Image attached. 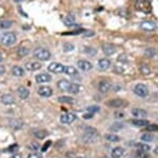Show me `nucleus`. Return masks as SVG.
I'll use <instances>...</instances> for the list:
<instances>
[{
    "mask_svg": "<svg viewBox=\"0 0 158 158\" xmlns=\"http://www.w3.org/2000/svg\"><path fill=\"white\" fill-rule=\"evenodd\" d=\"M0 43L3 46L10 47V46L14 45L16 43V35L13 32H6L4 34H2V36L0 37Z\"/></svg>",
    "mask_w": 158,
    "mask_h": 158,
    "instance_id": "1",
    "label": "nucleus"
},
{
    "mask_svg": "<svg viewBox=\"0 0 158 158\" xmlns=\"http://www.w3.org/2000/svg\"><path fill=\"white\" fill-rule=\"evenodd\" d=\"M135 7L138 11H141L143 13H151L152 10V6L150 0H136L135 2Z\"/></svg>",
    "mask_w": 158,
    "mask_h": 158,
    "instance_id": "2",
    "label": "nucleus"
},
{
    "mask_svg": "<svg viewBox=\"0 0 158 158\" xmlns=\"http://www.w3.org/2000/svg\"><path fill=\"white\" fill-rule=\"evenodd\" d=\"M34 56L40 61H48L51 57V52L45 48H37L34 50Z\"/></svg>",
    "mask_w": 158,
    "mask_h": 158,
    "instance_id": "3",
    "label": "nucleus"
},
{
    "mask_svg": "<svg viewBox=\"0 0 158 158\" xmlns=\"http://www.w3.org/2000/svg\"><path fill=\"white\" fill-rule=\"evenodd\" d=\"M134 93L140 98H146L149 95V88L144 84H137L134 87Z\"/></svg>",
    "mask_w": 158,
    "mask_h": 158,
    "instance_id": "4",
    "label": "nucleus"
},
{
    "mask_svg": "<svg viewBox=\"0 0 158 158\" xmlns=\"http://www.w3.org/2000/svg\"><path fill=\"white\" fill-rule=\"evenodd\" d=\"M64 68H65L64 66L60 63H52L49 65L48 69L53 73H62V72H64Z\"/></svg>",
    "mask_w": 158,
    "mask_h": 158,
    "instance_id": "5",
    "label": "nucleus"
},
{
    "mask_svg": "<svg viewBox=\"0 0 158 158\" xmlns=\"http://www.w3.org/2000/svg\"><path fill=\"white\" fill-rule=\"evenodd\" d=\"M76 116L72 113H65L63 115H61L60 117V122L63 124H71L75 121Z\"/></svg>",
    "mask_w": 158,
    "mask_h": 158,
    "instance_id": "6",
    "label": "nucleus"
},
{
    "mask_svg": "<svg viewBox=\"0 0 158 158\" xmlns=\"http://www.w3.org/2000/svg\"><path fill=\"white\" fill-rule=\"evenodd\" d=\"M102 51L106 56H110V55H113L114 53L116 52V47L112 44H108V43H106V44L102 45Z\"/></svg>",
    "mask_w": 158,
    "mask_h": 158,
    "instance_id": "7",
    "label": "nucleus"
},
{
    "mask_svg": "<svg viewBox=\"0 0 158 158\" xmlns=\"http://www.w3.org/2000/svg\"><path fill=\"white\" fill-rule=\"evenodd\" d=\"M38 93H39L41 97L49 98V97L53 95V89L49 87V86H41V87L38 89Z\"/></svg>",
    "mask_w": 158,
    "mask_h": 158,
    "instance_id": "8",
    "label": "nucleus"
},
{
    "mask_svg": "<svg viewBox=\"0 0 158 158\" xmlns=\"http://www.w3.org/2000/svg\"><path fill=\"white\" fill-rule=\"evenodd\" d=\"M77 66H78V68H80L82 71H89L93 68V65H92L89 61H83V60L78 61Z\"/></svg>",
    "mask_w": 158,
    "mask_h": 158,
    "instance_id": "9",
    "label": "nucleus"
},
{
    "mask_svg": "<svg viewBox=\"0 0 158 158\" xmlns=\"http://www.w3.org/2000/svg\"><path fill=\"white\" fill-rule=\"evenodd\" d=\"M37 83H48L52 80V76H51L49 73H40V74H37L36 78H35Z\"/></svg>",
    "mask_w": 158,
    "mask_h": 158,
    "instance_id": "10",
    "label": "nucleus"
},
{
    "mask_svg": "<svg viewBox=\"0 0 158 158\" xmlns=\"http://www.w3.org/2000/svg\"><path fill=\"white\" fill-rule=\"evenodd\" d=\"M140 28L144 31H154L156 30L157 25L152 21H143L140 24Z\"/></svg>",
    "mask_w": 158,
    "mask_h": 158,
    "instance_id": "11",
    "label": "nucleus"
},
{
    "mask_svg": "<svg viewBox=\"0 0 158 158\" xmlns=\"http://www.w3.org/2000/svg\"><path fill=\"white\" fill-rule=\"evenodd\" d=\"M25 69L29 70V71H36V70H39L41 69V64L39 62H32V63H27L25 64Z\"/></svg>",
    "mask_w": 158,
    "mask_h": 158,
    "instance_id": "12",
    "label": "nucleus"
},
{
    "mask_svg": "<svg viewBox=\"0 0 158 158\" xmlns=\"http://www.w3.org/2000/svg\"><path fill=\"white\" fill-rule=\"evenodd\" d=\"M108 105L111 106V107L119 108V107H121V106L126 105V101L121 100V99H113V100H110L108 102Z\"/></svg>",
    "mask_w": 158,
    "mask_h": 158,
    "instance_id": "13",
    "label": "nucleus"
},
{
    "mask_svg": "<svg viewBox=\"0 0 158 158\" xmlns=\"http://www.w3.org/2000/svg\"><path fill=\"white\" fill-rule=\"evenodd\" d=\"M131 114L133 115L134 117H136V118H146V117L148 116V113L144 109H141V108H133L131 111Z\"/></svg>",
    "mask_w": 158,
    "mask_h": 158,
    "instance_id": "14",
    "label": "nucleus"
},
{
    "mask_svg": "<svg viewBox=\"0 0 158 158\" xmlns=\"http://www.w3.org/2000/svg\"><path fill=\"white\" fill-rule=\"evenodd\" d=\"M57 87L60 89L61 91H69L71 87V83L67 80H60L57 83Z\"/></svg>",
    "mask_w": 158,
    "mask_h": 158,
    "instance_id": "15",
    "label": "nucleus"
},
{
    "mask_svg": "<svg viewBox=\"0 0 158 158\" xmlns=\"http://www.w3.org/2000/svg\"><path fill=\"white\" fill-rule=\"evenodd\" d=\"M98 89L101 93H106L110 89H111V83L108 82V81H101V82L99 83Z\"/></svg>",
    "mask_w": 158,
    "mask_h": 158,
    "instance_id": "16",
    "label": "nucleus"
},
{
    "mask_svg": "<svg viewBox=\"0 0 158 158\" xmlns=\"http://www.w3.org/2000/svg\"><path fill=\"white\" fill-rule=\"evenodd\" d=\"M1 102L6 105H12V104L15 103V98L14 96L10 95V93H6L1 97Z\"/></svg>",
    "mask_w": 158,
    "mask_h": 158,
    "instance_id": "17",
    "label": "nucleus"
},
{
    "mask_svg": "<svg viewBox=\"0 0 158 158\" xmlns=\"http://www.w3.org/2000/svg\"><path fill=\"white\" fill-rule=\"evenodd\" d=\"M17 93H18V96L20 99H22V100H25V99L29 98L30 96V91L27 88H25L24 86H20L18 87V90H17Z\"/></svg>",
    "mask_w": 158,
    "mask_h": 158,
    "instance_id": "18",
    "label": "nucleus"
},
{
    "mask_svg": "<svg viewBox=\"0 0 158 158\" xmlns=\"http://www.w3.org/2000/svg\"><path fill=\"white\" fill-rule=\"evenodd\" d=\"M123 154H124V149L121 147H116L115 149H113L111 152L112 158H120V157H122Z\"/></svg>",
    "mask_w": 158,
    "mask_h": 158,
    "instance_id": "19",
    "label": "nucleus"
},
{
    "mask_svg": "<svg viewBox=\"0 0 158 158\" xmlns=\"http://www.w3.org/2000/svg\"><path fill=\"white\" fill-rule=\"evenodd\" d=\"M111 66V61L108 58H101L98 62V68L100 70H106Z\"/></svg>",
    "mask_w": 158,
    "mask_h": 158,
    "instance_id": "20",
    "label": "nucleus"
},
{
    "mask_svg": "<svg viewBox=\"0 0 158 158\" xmlns=\"http://www.w3.org/2000/svg\"><path fill=\"white\" fill-rule=\"evenodd\" d=\"M132 124L137 127H144L149 125V121L144 120V119H135V120H132Z\"/></svg>",
    "mask_w": 158,
    "mask_h": 158,
    "instance_id": "21",
    "label": "nucleus"
},
{
    "mask_svg": "<svg viewBox=\"0 0 158 158\" xmlns=\"http://www.w3.org/2000/svg\"><path fill=\"white\" fill-rule=\"evenodd\" d=\"M12 73L15 76H18V78H20V76H23L25 72H24L23 68L19 67V66H14V67L12 68Z\"/></svg>",
    "mask_w": 158,
    "mask_h": 158,
    "instance_id": "22",
    "label": "nucleus"
},
{
    "mask_svg": "<svg viewBox=\"0 0 158 158\" xmlns=\"http://www.w3.org/2000/svg\"><path fill=\"white\" fill-rule=\"evenodd\" d=\"M33 134L37 137L38 139H44L48 136V132L43 129H33Z\"/></svg>",
    "mask_w": 158,
    "mask_h": 158,
    "instance_id": "23",
    "label": "nucleus"
},
{
    "mask_svg": "<svg viewBox=\"0 0 158 158\" xmlns=\"http://www.w3.org/2000/svg\"><path fill=\"white\" fill-rule=\"evenodd\" d=\"M139 70L143 75H148L151 73V68H150V66L147 65V64H141L139 67Z\"/></svg>",
    "mask_w": 158,
    "mask_h": 158,
    "instance_id": "24",
    "label": "nucleus"
},
{
    "mask_svg": "<svg viewBox=\"0 0 158 158\" xmlns=\"http://www.w3.org/2000/svg\"><path fill=\"white\" fill-rule=\"evenodd\" d=\"M58 101H59L60 103H65V104H73L74 102H75L72 97H68V96L59 97V98H58Z\"/></svg>",
    "mask_w": 158,
    "mask_h": 158,
    "instance_id": "25",
    "label": "nucleus"
},
{
    "mask_svg": "<svg viewBox=\"0 0 158 158\" xmlns=\"http://www.w3.org/2000/svg\"><path fill=\"white\" fill-rule=\"evenodd\" d=\"M64 72L67 73V74L69 75H78V71L76 68H74L73 66H68V67H65L64 68Z\"/></svg>",
    "mask_w": 158,
    "mask_h": 158,
    "instance_id": "26",
    "label": "nucleus"
},
{
    "mask_svg": "<svg viewBox=\"0 0 158 158\" xmlns=\"http://www.w3.org/2000/svg\"><path fill=\"white\" fill-rule=\"evenodd\" d=\"M63 22H64L65 25H68V27H72L74 25V22H75V17L72 16V15H68V16L63 19Z\"/></svg>",
    "mask_w": 158,
    "mask_h": 158,
    "instance_id": "27",
    "label": "nucleus"
},
{
    "mask_svg": "<svg viewBox=\"0 0 158 158\" xmlns=\"http://www.w3.org/2000/svg\"><path fill=\"white\" fill-rule=\"evenodd\" d=\"M80 85L79 84H76V83H74V84H71V87H70V93H74V95H76V93H78L79 91H80Z\"/></svg>",
    "mask_w": 158,
    "mask_h": 158,
    "instance_id": "28",
    "label": "nucleus"
},
{
    "mask_svg": "<svg viewBox=\"0 0 158 158\" xmlns=\"http://www.w3.org/2000/svg\"><path fill=\"white\" fill-rule=\"evenodd\" d=\"M13 25L11 20H1L0 21V29H10Z\"/></svg>",
    "mask_w": 158,
    "mask_h": 158,
    "instance_id": "29",
    "label": "nucleus"
},
{
    "mask_svg": "<svg viewBox=\"0 0 158 158\" xmlns=\"http://www.w3.org/2000/svg\"><path fill=\"white\" fill-rule=\"evenodd\" d=\"M29 53H30L29 49H27V48H25V47H20L18 49V51H17V54H18L20 57L27 56Z\"/></svg>",
    "mask_w": 158,
    "mask_h": 158,
    "instance_id": "30",
    "label": "nucleus"
},
{
    "mask_svg": "<svg viewBox=\"0 0 158 158\" xmlns=\"http://www.w3.org/2000/svg\"><path fill=\"white\" fill-rule=\"evenodd\" d=\"M157 53L156 49H154V48H148V49L144 51V55H146L147 57H153L155 56Z\"/></svg>",
    "mask_w": 158,
    "mask_h": 158,
    "instance_id": "31",
    "label": "nucleus"
},
{
    "mask_svg": "<svg viewBox=\"0 0 158 158\" xmlns=\"http://www.w3.org/2000/svg\"><path fill=\"white\" fill-rule=\"evenodd\" d=\"M136 147L138 149V151H141V152H149L150 150H151L150 146L143 144V143H136Z\"/></svg>",
    "mask_w": 158,
    "mask_h": 158,
    "instance_id": "32",
    "label": "nucleus"
},
{
    "mask_svg": "<svg viewBox=\"0 0 158 158\" xmlns=\"http://www.w3.org/2000/svg\"><path fill=\"white\" fill-rule=\"evenodd\" d=\"M85 53L88 55H91V56H94V55L97 53V51H96L95 48H93V47H85Z\"/></svg>",
    "mask_w": 158,
    "mask_h": 158,
    "instance_id": "33",
    "label": "nucleus"
},
{
    "mask_svg": "<svg viewBox=\"0 0 158 158\" xmlns=\"http://www.w3.org/2000/svg\"><path fill=\"white\" fill-rule=\"evenodd\" d=\"M153 139H154V136L151 135L150 133L143 134L141 136V140H142V141H144V142H150V141H152Z\"/></svg>",
    "mask_w": 158,
    "mask_h": 158,
    "instance_id": "34",
    "label": "nucleus"
},
{
    "mask_svg": "<svg viewBox=\"0 0 158 158\" xmlns=\"http://www.w3.org/2000/svg\"><path fill=\"white\" fill-rule=\"evenodd\" d=\"M106 139L108 141H112V142H118L119 140V137L116 136V135H106Z\"/></svg>",
    "mask_w": 158,
    "mask_h": 158,
    "instance_id": "35",
    "label": "nucleus"
},
{
    "mask_svg": "<svg viewBox=\"0 0 158 158\" xmlns=\"http://www.w3.org/2000/svg\"><path fill=\"white\" fill-rule=\"evenodd\" d=\"M74 45L71 44V43H65L64 45H63V50L65 51V52H71V51L74 50Z\"/></svg>",
    "mask_w": 158,
    "mask_h": 158,
    "instance_id": "36",
    "label": "nucleus"
},
{
    "mask_svg": "<svg viewBox=\"0 0 158 158\" xmlns=\"http://www.w3.org/2000/svg\"><path fill=\"white\" fill-rule=\"evenodd\" d=\"M86 111H88V113L95 114V113H97V111H100V107L97 106V105H93V106H90V107L86 108Z\"/></svg>",
    "mask_w": 158,
    "mask_h": 158,
    "instance_id": "37",
    "label": "nucleus"
},
{
    "mask_svg": "<svg viewBox=\"0 0 158 158\" xmlns=\"http://www.w3.org/2000/svg\"><path fill=\"white\" fill-rule=\"evenodd\" d=\"M18 149H19L18 144H17V143H14V144H12L11 147H7L6 151H7V152H10V153H17V151H18Z\"/></svg>",
    "mask_w": 158,
    "mask_h": 158,
    "instance_id": "38",
    "label": "nucleus"
},
{
    "mask_svg": "<svg viewBox=\"0 0 158 158\" xmlns=\"http://www.w3.org/2000/svg\"><path fill=\"white\" fill-rule=\"evenodd\" d=\"M146 129L149 132H158V125H156V124H149L146 127Z\"/></svg>",
    "mask_w": 158,
    "mask_h": 158,
    "instance_id": "39",
    "label": "nucleus"
},
{
    "mask_svg": "<svg viewBox=\"0 0 158 158\" xmlns=\"http://www.w3.org/2000/svg\"><path fill=\"white\" fill-rule=\"evenodd\" d=\"M27 158H42V154L41 153L34 152V153H31V154H29Z\"/></svg>",
    "mask_w": 158,
    "mask_h": 158,
    "instance_id": "40",
    "label": "nucleus"
},
{
    "mask_svg": "<svg viewBox=\"0 0 158 158\" xmlns=\"http://www.w3.org/2000/svg\"><path fill=\"white\" fill-rule=\"evenodd\" d=\"M83 31H85V30L79 29V30H76V31H73V32H67V33H63V35H78V34H80V33H83Z\"/></svg>",
    "mask_w": 158,
    "mask_h": 158,
    "instance_id": "41",
    "label": "nucleus"
},
{
    "mask_svg": "<svg viewBox=\"0 0 158 158\" xmlns=\"http://www.w3.org/2000/svg\"><path fill=\"white\" fill-rule=\"evenodd\" d=\"M39 147H40V146L38 143H36V142H33V143H31L30 146H29V149L34 150V151H37Z\"/></svg>",
    "mask_w": 158,
    "mask_h": 158,
    "instance_id": "42",
    "label": "nucleus"
},
{
    "mask_svg": "<svg viewBox=\"0 0 158 158\" xmlns=\"http://www.w3.org/2000/svg\"><path fill=\"white\" fill-rule=\"evenodd\" d=\"M118 62L120 63H128V60H127V55L124 54H121L118 56Z\"/></svg>",
    "mask_w": 158,
    "mask_h": 158,
    "instance_id": "43",
    "label": "nucleus"
},
{
    "mask_svg": "<svg viewBox=\"0 0 158 158\" xmlns=\"http://www.w3.org/2000/svg\"><path fill=\"white\" fill-rule=\"evenodd\" d=\"M114 71L117 73H122L124 71V68H121V67H119V66H115V69H114Z\"/></svg>",
    "mask_w": 158,
    "mask_h": 158,
    "instance_id": "44",
    "label": "nucleus"
},
{
    "mask_svg": "<svg viewBox=\"0 0 158 158\" xmlns=\"http://www.w3.org/2000/svg\"><path fill=\"white\" fill-rule=\"evenodd\" d=\"M86 34H83V36H94V35H95V32L94 31H85Z\"/></svg>",
    "mask_w": 158,
    "mask_h": 158,
    "instance_id": "45",
    "label": "nucleus"
},
{
    "mask_svg": "<svg viewBox=\"0 0 158 158\" xmlns=\"http://www.w3.org/2000/svg\"><path fill=\"white\" fill-rule=\"evenodd\" d=\"M51 144H52V141H48L47 143H45V146L42 147V152H45V151H47V149H48V147H50Z\"/></svg>",
    "mask_w": 158,
    "mask_h": 158,
    "instance_id": "46",
    "label": "nucleus"
},
{
    "mask_svg": "<svg viewBox=\"0 0 158 158\" xmlns=\"http://www.w3.org/2000/svg\"><path fill=\"white\" fill-rule=\"evenodd\" d=\"M94 114H91V113H88V114H85L83 115V118L85 119H91L92 117H93Z\"/></svg>",
    "mask_w": 158,
    "mask_h": 158,
    "instance_id": "47",
    "label": "nucleus"
},
{
    "mask_svg": "<svg viewBox=\"0 0 158 158\" xmlns=\"http://www.w3.org/2000/svg\"><path fill=\"white\" fill-rule=\"evenodd\" d=\"M10 158H22V156H21V154H19V153H14V155Z\"/></svg>",
    "mask_w": 158,
    "mask_h": 158,
    "instance_id": "48",
    "label": "nucleus"
},
{
    "mask_svg": "<svg viewBox=\"0 0 158 158\" xmlns=\"http://www.w3.org/2000/svg\"><path fill=\"white\" fill-rule=\"evenodd\" d=\"M4 72H6V68H4L2 65H0V75L3 74Z\"/></svg>",
    "mask_w": 158,
    "mask_h": 158,
    "instance_id": "49",
    "label": "nucleus"
},
{
    "mask_svg": "<svg viewBox=\"0 0 158 158\" xmlns=\"http://www.w3.org/2000/svg\"><path fill=\"white\" fill-rule=\"evenodd\" d=\"M154 153H155V154H156V155H158V147H156V149L154 150Z\"/></svg>",
    "mask_w": 158,
    "mask_h": 158,
    "instance_id": "50",
    "label": "nucleus"
},
{
    "mask_svg": "<svg viewBox=\"0 0 158 158\" xmlns=\"http://www.w3.org/2000/svg\"><path fill=\"white\" fill-rule=\"evenodd\" d=\"M2 61H3V56H2L1 52H0V62H2Z\"/></svg>",
    "mask_w": 158,
    "mask_h": 158,
    "instance_id": "51",
    "label": "nucleus"
},
{
    "mask_svg": "<svg viewBox=\"0 0 158 158\" xmlns=\"http://www.w3.org/2000/svg\"><path fill=\"white\" fill-rule=\"evenodd\" d=\"M15 2H21V1H23V0H14Z\"/></svg>",
    "mask_w": 158,
    "mask_h": 158,
    "instance_id": "52",
    "label": "nucleus"
},
{
    "mask_svg": "<svg viewBox=\"0 0 158 158\" xmlns=\"http://www.w3.org/2000/svg\"><path fill=\"white\" fill-rule=\"evenodd\" d=\"M77 158H89V157H85V156H80V157H77Z\"/></svg>",
    "mask_w": 158,
    "mask_h": 158,
    "instance_id": "53",
    "label": "nucleus"
}]
</instances>
